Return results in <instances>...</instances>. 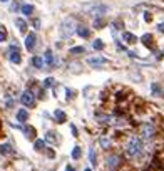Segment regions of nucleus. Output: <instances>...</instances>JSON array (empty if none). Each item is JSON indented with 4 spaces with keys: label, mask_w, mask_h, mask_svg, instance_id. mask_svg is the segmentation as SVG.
<instances>
[{
    "label": "nucleus",
    "mask_w": 164,
    "mask_h": 171,
    "mask_svg": "<svg viewBox=\"0 0 164 171\" xmlns=\"http://www.w3.org/2000/svg\"><path fill=\"white\" fill-rule=\"evenodd\" d=\"M127 153L131 154V156H139V154L142 153V143L141 139L137 138V136H131V138L127 139Z\"/></svg>",
    "instance_id": "obj_1"
},
{
    "label": "nucleus",
    "mask_w": 164,
    "mask_h": 171,
    "mask_svg": "<svg viewBox=\"0 0 164 171\" xmlns=\"http://www.w3.org/2000/svg\"><path fill=\"white\" fill-rule=\"evenodd\" d=\"M76 29H77V25H76V20H74L72 17H67L66 20L62 22V35L64 37H70L74 32H76Z\"/></svg>",
    "instance_id": "obj_2"
},
{
    "label": "nucleus",
    "mask_w": 164,
    "mask_h": 171,
    "mask_svg": "<svg viewBox=\"0 0 164 171\" xmlns=\"http://www.w3.org/2000/svg\"><path fill=\"white\" fill-rule=\"evenodd\" d=\"M141 134L146 139H153L156 136V127L153 126V123H142L141 126Z\"/></svg>",
    "instance_id": "obj_3"
},
{
    "label": "nucleus",
    "mask_w": 164,
    "mask_h": 171,
    "mask_svg": "<svg viewBox=\"0 0 164 171\" xmlns=\"http://www.w3.org/2000/svg\"><path fill=\"white\" fill-rule=\"evenodd\" d=\"M20 101H22L24 106H27V107H32L34 104H35V96H34L32 91H25L22 94V97H20Z\"/></svg>",
    "instance_id": "obj_4"
},
{
    "label": "nucleus",
    "mask_w": 164,
    "mask_h": 171,
    "mask_svg": "<svg viewBox=\"0 0 164 171\" xmlns=\"http://www.w3.org/2000/svg\"><path fill=\"white\" fill-rule=\"evenodd\" d=\"M121 163H122V156H121V154H111V156L107 158V166H109L111 171H114Z\"/></svg>",
    "instance_id": "obj_5"
},
{
    "label": "nucleus",
    "mask_w": 164,
    "mask_h": 171,
    "mask_svg": "<svg viewBox=\"0 0 164 171\" xmlns=\"http://www.w3.org/2000/svg\"><path fill=\"white\" fill-rule=\"evenodd\" d=\"M10 61L14 64H20L22 62V57H20V52H18L17 45H10Z\"/></svg>",
    "instance_id": "obj_6"
},
{
    "label": "nucleus",
    "mask_w": 164,
    "mask_h": 171,
    "mask_svg": "<svg viewBox=\"0 0 164 171\" xmlns=\"http://www.w3.org/2000/svg\"><path fill=\"white\" fill-rule=\"evenodd\" d=\"M35 42H37V35L34 32H30L29 35L25 37V47L29 49V51H34V47H35Z\"/></svg>",
    "instance_id": "obj_7"
},
{
    "label": "nucleus",
    "mask_w": 164,
    "mask_h": 171,
    "mask_svg": "<svg viewBox=\"0 0 164 171\" xmlns=\"http://www.w3.org/2000/svg\"><path fill=\"white\" fill-rule=\"evenodd\" d=\"M87 62L91 64V66L97 67V66H106V64H107V59H104V57H91Z\"/></svg>",
    "instance_id": "obj_8"
},
{
    "label": "nucleus",
    "mask_w": 164,
    "mask_h": 171,
    "mask_svg": "<svg viewBox=\"0 0 164 171\" xmlns=\"http://www.w3.org/2000/svg\"><path fill=\"white\" fill-rule=\"evenodd\" d=\"M122 39H124L127 44H136V42H137V37L131 32H122Z\"/></svg>",
    "instance_id": "obj_9"
},
{
    "label": "nucleus",
    "mask_w": 164,
    "mask_h": 171,
    "mask_svg": "<svg viewBox=\"0 0 164 171\" xmlns=\"http://www.w3.org/2000/svg\"><path fill=\"white\" fill-rule=\"evenodd\" d=\"M54 117H55V121H57L59 124L66 123V113H64L62 109H55V113H54Z\"/></svg>",
    "instance_id": "obj_10"
},
{
    "label": "nucleus",
    "mask_w": 164,
    "mask_h": 171,
    "mask_svg": "<svg viewBox=\"0 0 164 171\" xmlns=\"http://www.w3.org/2000/svg\"><path fill=\"white\" fill-rule=\"evenodd\" d=\"M151 91H153V96H157V97H162V96H164L162 89L159 87V84H157V82L151 84Z\"/></svg>",
    "instance_id": "obj_11"
},
{
    "label": "nucleus",
    "mask_w": 164,
    "mask_h": 171,
    "mask_svg": "<svg viewBox=\"0 0 164 171\" xmlns=\"http://www.w3.org/2000/svg\"><path fill=\"white\" fill-rule=\"evenodd\" d=\"M76 32L79 34L82 39H87L89 35H91V32H89V29H85L84 25H77V29H76Z\"/></svg>",
    "instance_id": "obj_12"
},
{
    "label": "nucleus",
    "mask_w": 164,
    "mask_h": 171,
    "mask_svg": "<svg viewBox=\"0 0 164 171\" xmlns=\"http://www.w3.org/2000/svg\"><path fill=\"white\" fill-rule=\"evenodd\" d=\"M27 119H29V113H27L25 109H20L17 113V121H18V123H25Z\"/></svg>",
    "instance_id": "obj_13"
},
{
    "label": "nucleus",
    "mask_w": 164,
    "mask_h": 171,
    "mask_svg": "<svg viewBox=\"0 0 164 171\" xmlns=\"http://www.w3.org/2000/svg\"><path fill=\"white\" fill-rule=\"evenodd\" d=\"M141 40L146 47H153V35H151V34H144V35L141 37Z\"/></svg>",
    "instance_id": "obj_14"
},
{
    "label": "nucleus",
    "mask_w": 164,
    "mask_h": 171,
    "mask_svg": "<svg viewBox=\"0 0 164 171\" xmlns=\"http://www.w3.org/2000/svg\"><path fill=\"white\" fill-rule=\"evenodd\" d=\"M32 64L37 67V69H42V67H44V59L40 57V55H35V57L32 59Z\"/></svg>",
    "instance_id": "obj_15"
},
{
    "label": "nucleus",
    "mask_w": 164,
    "mask_h": 171,
    "mask_svg": "<svg viewBox=\"0 0 164 171\" xmlns=\"http://www.w3.org/2000/svg\"><path fill=\"white\" fill-rule=\"evenodd\" d=\"M15 25L18 27L20 32H25L27 30V24H25V20H22V18H15Z\"/></svg>",
    "instance_id": "obj_16"
},
{
    "label": "nucleus",
    "mask_w": 164,
    "mask_h": 171,
    "mask_svg": "<svg viewBox=\"0 0 164 171\" xmlns=\"http://www.w3.org/2000/svg\"><path fill=\"white\" fill-rule=\"evenodd\" d=\"M45 62H47L49 67L54 66V54H52V51H47V52H45Z\"/></svg>",
    "instance_id": "obj_17"
},
{
    "label": "nucleus",
    "mask_w": 164,
    "mask_h": 171,
    "mask_svg": "<svg viewBox=\"0 0 164 171\" xmlns=\"http://www.w3.org/2000/svg\"><path fill=\"white\" fill-rule=\"evenodd\" d=\"M0 153L2 154H12L14 153V149H12L10 144H2L0 146Z\"/></svg>",
    "instance_id": "obj_18"
},
{
    "label": "nucleus",
    "mask_w": 164,
    "mask_h": 171,
    "mask_svg": "<svg viewBox=\"0 0 164 171\" xmlns=\"http://www.w3.org/2000/svg\"><path fill=\"white\" fill-rule=\"evenodd\" d=\"M101 146H102L104 149H109V146H111L109 136H102V138H101Z\"/></svg>",
    "instance_id": "obj_19"
},
{
    "label": "nucleus",
    "mask_w": 164,
    "mask_h": 171,
    "mask_svg": "<svg viewBox=\"0 0 164 171\" xmlns=\"http://www.w3.org/2000/svg\"><path fill=\"white\" fill-rule=\"evenodd\" d=\"M34 148H35L37 151H44L45 149V143L42 141V139H37V141L34 143Z\"/></svg>",
    "instance_id": "obj_20"
},
{
    "label": "nucleus",
    "mask_w": 164,
    "mask_h": 171,
    "mask_svg": "<svg viewBox=\"0 0 164 171\" xmlns=\"http://www.w3.org/2000/svg\"><path fill=\"white\" fill-rule=\"evenodd\" d=\"M32 12H34V7H32V5H29V4L22 5V14H24V15H30Z\"/></svg>",
    "instance_id": "obj_21"
},
{
    "label": "nucleus",
    "mask_w": 164,
    "mask_h": 171,
    "mask_svg": "<svg viewBox=\"0 0 164 171\" xmlns=\"http://www.w3.org/2000/svg\"><path fill=\"white\" fill-rule=\"evenodd\" d=\"M70 55H77V54H84V47H72L70 49Z\"/></svg>",
    "instance_id": "obj_22"
},
{
    "label": "nucleus",
    "mask_w": 164,
    "mask_h": 171,
    "mask_svg": "<svg viewBox=\"0 0 164 171\" xmlns=\"http://www.w3.org/2000/svg\"><path fill=\"white\" fill-rule=\"evenodd\" d=\"M92 47L95 49V51H102V49H104V44H102V40H94V44H92Z\"/></svg>",
    "instance_id": "obj_23"
},
{
    "label": "nucleus",
    "mask_w": 164,
    "mask_h": 171,
    "mask_svg": "<svg viewBox=\"0 0 164 171\" xmlns=\"http://www.w3.org/2000/svg\"><path fill=\"white\" fill-rule=\"evenodd\" d=\"M80 153H82V151H80V148H79V146H76V148L72 149V158H74V159H79Z\"/></svg>",
    "instance_id": "obj_24"
},
{
    "label": "nucleus",
    "mask_w": 164,
    "mask_h": 171,
    "mask_svg": "<svg viewBox=\"0 0 164 171\" xmlns=\"http://www.w3.org/2000/svg\"><path fill=\"white\" fill-rule=\"evenodd\" d=\"M24 131H25V134H27V138H29V139H32L34 136H35V131H34V127H25Z\"/></svg>",
    "instance_id": "obj_25"
},
{
    "label": "nucleus",
    "mask_w": 164,
    "mask_h": 171,
    "mask_svg": "<svg viewBox=\"0 0 164 171\" xmlns=\"http://www.w3.org/2000/svg\"><path fill=\"white\" fill-rule=\"evenodd\" d=\"M89 159H91V164H94V166H95V159H97V156H95V151H94V149H91V151H89Z\"/></svg>",
    "instance_id": "obj_26"
},
{
    "label": "nucleus",
    "mask_w": 164,
    "mask_h": 171,
    "mask_svg": "<svg viewBox=\"0 0 164 171\" xmlns=\"http://www.w3.org/2000/svg\"><path fill=\"white\" fill-rule=\"evenodd\" d=\"M54 82H55V81L52 79V77H47V79L44 81V86H45V87H52V86H54Z\"/></svg>",
    "instance_id": "obj_27"
},
{
    "label": "nucleus",
    "mask_w": 164,
    "mask_h": 171,
    "mask_svg": "<svg viewBox=\"0 0 164 171\" xmlns=\"http://www.w3.org/2000/svg\"><path fill=\"white\" fill-rule=\"evenodd\" d=\"M94 27H97V29L104 27V20H102V18H97V20H94Z\"/></svg>",
    "instance_id": "obj_28"
},
{
    "label": "nucleus",
    "mask_w": 164,
    "mask_h": 171,
    "mask_svg": "<svg viewBox=\"0 0 164 171\" xmlns=\"http://www.w3.org/2000/svg\"><path fill=\"white\" fill-rule=\"evenodd\" d=\"M5 39H7V34H5L4 27H2V30H0V42H5Z\"/></svg>",
    "instance_id": "obj_29"
},
{
    "label": "nucleus",
    "mask_w": 164,
    "mask_h": 171,
    "mask_svg": "<svg viewBox=\"0 0 164 171\" xmlns=\"http://www.w3.org/2000/svg\"><path fill=\"white\" fill-rule=\"evenodd\" d=\"M55 136H57V134H54V133H49V134H47V141L54 143V141H55Z\"/></svg>",
    "instance_id": "obj_30"
},
{
    "label": "nucleus",
    "mask_w": 164,
    "mask_h": 171,
    "mask_svg": "<svg viewBox=\"0 0 164 171\" xmlns=\"http://www.w3.org/2000/svg\"><path fill=\"white\" fill-rule=\"evenodd\" d=\"M66 92H67V99H72V97H74V92L70 91V89H67Z\"/></svg>",
    "instance_id": "obj_31"
},
{
    "label": "nucleus",
    "mask_w": 164,
    "mask_h": 171,
    "mask_svg": "<svg viewBox=\"0 0 164 171\" xmlns=\"http://www.w3.org/2000/svg\"><path fill=\"white\" fill-rule=\"evenodd\" d=\"M157 30H159L161 34H164V22H162V24H159V25H157Z\"/></svg>",
    "instance_id": "obj_32"
},
{
    "label": "nucleus",
    "mask_w": 164,
    "mask_h": 171,
    "mask_svg": "<svg viewBox=\"0 0 164 171\" xmlns=\"http://www.w3.org/2000/svg\"><path fill=\"white\" fill-rule=\"evenodd\" d=\"M144 18H146V22H151V18H153V15H151V14H144Z\"/></svg>",
    "instance_id": "obj_33"
},
{
    "label": "nucleus",
    "mask_w": 164,
    "mask_h": 171,
    "mask_svg": "<svg viewBox=\"0 0 164 171\" xmlns=\"http://www.w3.org/2000/svg\"><path fill=\"white\" fill-rule=\"evenodd\" d=\"M70 131H72V134H74V136H77V129H76V126H70Z\"/></svg>",
    "instance_id": "obj_34"
},
{
    "label": "nucleus",
    "mask_w": 164,
    "mask_h": 171,
    "mask_svg": "<svg viewBox=\"0 0 164 171\" xmlns=\"http://www.w3.org/2000/svg\"><path fill=\"white\" fill-rule=\"evenodd\" d=\"M17 8H18V4H17V2H15V4H12V10H17Z\"/></svg>",
    "instance_id": "obj_35"
},
{
    "label": "nucleus",
    "mask_w": 164,
    "mask_h": 171,
    "mask_svg": "<svg viewBox=\"0 0 164 171\" xmlns=\"http://www.w3.org/2000/svg\"><path fill=\"white\" fill-rule=\"evenodd\" d=\"M66 171H76V169H74L72 166H67V168H66Z\"/></svg>",
    "instance_id": "obj_36"
},
{
    "label": "nucleus",
    "mask_w": 164,
    "mask_h": 171,
    "mask_svg": "<svg viewBox=\"0 0 164 171\" xmlns=\"http://www.w3.org/2000/svg\"><path fill=\"white\" fill-rule=\"evenodd\" d=\"M0 2H8V0H0Z\"/></svg>",
    "instance_id": "obj_37"
},
{
    "label": "nucleus",
    "mask_w": 164,
    "mask_h": 171,
    "mask_svg": "<svg viewBox=\"0 0 164 171\" xmlns=\"http://www.w3.org/2000/svg\"><path fill=\"white\" fill-rule=\"evenodd\" d=\"M85 171H91V169H85Z\"/></svg>",
    "instance_id": "obj_38"
}]
</instances>
